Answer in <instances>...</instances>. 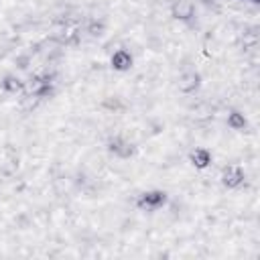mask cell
<instances>
[{"mask_svg":"<svg viewBox=\"0 0 260 260\" xmlns=\"http://www.w3.org/2000/svg\"><path fill=\"white\" fill-rule=\"evenodd\" d=\"M167 201V195L162 191H148V193H142L140 199H138V207L142 211H154L158 209L162 203Z\"/></svg>","mask_w":260,"mask_h":260,"instance_id":"obj_1","label":"cell"},{"mask_svg":"<svg viewBox=\"0 0 260 260\" xmlns=\"http://www.w3.org/2000/svg\"><path fill=\"white\" fill-rule=\"evenodd\" d=\"M242 181H244V173H242V169L240 167H228L225 171H223V175H221V183L225 185V187H238V185H242Z\"/></svg>","mask_w":260,"mask_h":260,"instance_id":"obj_2","label":"cell"},{"mask_svg":"<svg viewBox=\"0 0 260 260\" xmlns=\"http://www.w3.org/2000/svg\"><path fill=\"white\" fill-rule=\"evenodd\" d=\"M193 12H195V6H193L191 0H179V2L173 6V16H175V18H181V20L191 18Z\"/></svg>","mask_w":260,"mask_h":260,"instance_id":"obj_3","label":"cell"},{"mask_svg":"<svg viewBox=\"0 0 260 260\" xmlns=\"http://www.w3.org/2000/svg\"><path fill=\"white\" fill-rule=\"evenodd\" d=\"M112 67L118 69V71H126V69H130V67H132V57H130V53L124 51V49L116 51V53L112 55Z\"/></svg>","mask_w":260,"mask_h":260,"instance_id":"obj_4","label":"cell"},{"mask_svg":"<svg viewBox=\"0 0 260 260\" xmlns=\"http://www.w3.org/2000/svg\"><path fill=\"white\" fill-rule=\"evenodd\" d=\"M197 85H199V75L193 73V71H187V73H183V75L179 77V89L185 91V93L195 91Z\"/></svg>","mask_w":260,"mask_h":260,"instance_id":"obj_5","label":"cell"},{"mask_svg":"<svg viewBox=\"0 0 260 260\" xmlns=\"http://www.w3.org/2000/svg\"><path fill=\"white\" fill-rule=\"evenodd\" d=\"M189 158H191V162H193L197 169H205V167L211 162V154H209V150H205V148H195Z\"/></svg>","mask_w":260,"mask_h":260,"instance_id":"obj_6","label":"cell"},{"mask_svg":"<svg viewBox=\"0 0 260 260\" xmlns=\"http://www.w3.org/2000/svg\"><path fill=\"white\" fill-rule=\"evenodd\" d=\"M110 148H112L116 154L124 156V158H126V156H130V154H132V150H134V148H132V144H130L128 140H124V138H114V140L110 142Z\"/></svg>","mask_w":260,"mask_h":260,"instance_id":"obj_7","label":"cell"},{"mask_svg":"<svg viewBox=\"0 0 260 260\" xmlns=\"http://www.w3.org/2000/svg\"><path fill=\"white\" fill-rule=\"evenodd\" d=\"M228 126L234 128V130H242V128H246V118L240 112H232L228 116Z\"/></svg>","mask_w":260,"mask_h":260,"instance_id":"obj_8","label":"cell"},{"mask_svg":"<svg viewBox=\"0 0 260 260\" xmlns=\"http://www.w3.org/2000/svg\"><path fill=\"white\" fill-rule=\"evenodd\" d=\"M4 89L10 91V93H16V91L22 89V81L18 77H6L4 79Z\"/></svg>","mask_w":260,"mask_h":260,"instance_id":"obj_9","label":"cell"}]
</instances>
